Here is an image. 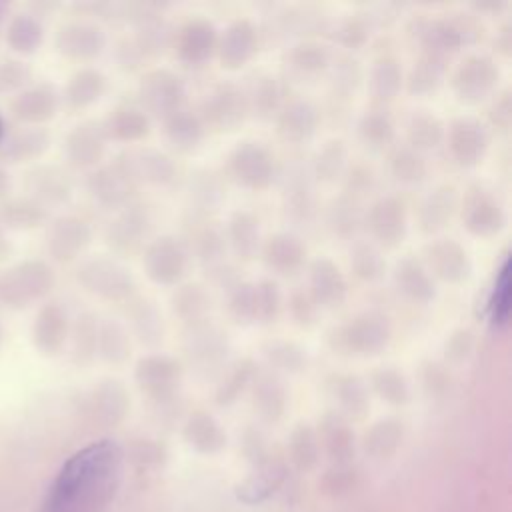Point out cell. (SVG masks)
I'll return each instance as SVG.
<instances>
[{"label":"cell","mask_w":512,"mask_h":512,"mask_svg":"<svg viewBox=\"0 0 512 512\" xmlns=\"http://www.w3.org/2000/svg\"><path fill=\"white\" fill-rule=\"evenodd\" d=\"M198 114L206 132H232L250 116L248 94L234 82H218L206 92Z\"/></svg>","instance_id":"52a82bcc"},{"label":"cell","mask_w":512,"mask_h":512,"mask_svg":"<svg viewBox=\"0 0 512 512\" xmlns=\"http://www.w3.org/2000/svg\"><path fill=\"white\" fill-rule=\"evenodd\" d=\"M212 310V298L200 282H180L170 296V312L184 324L192 326L208 320Z\"/></svg>","instance_id":"1f68e13d"},{"label":"cell","mask_w":512,"mask_h":512,"mask_svg":"<svg viewBox=\"0 0 512 512\" xmlns=\"http://www.w3.org/2000/svg\"><path fill=\"white\" fill-rule=\"evenodd\" d=\"M392 340L390 322L378 312H360L326 334L328 348L344 358H372Z\"/></svg>","instance_id":"3957f363"},{"label":"cell","mask_w":512,"mask_h":512,"mask_svg":"<svg viewBox=\"0 0 512 512\" xmlns=\"http://www.w3.org/2000/svg\"><path fill=\"white\" fill-rule=\"evenodd\" d=\"M184 376V364L180 358L164 354V352H150L136 360L134 366V380L136 386L152 396V398H168L172 396Z\"/></svg>","instance_id":"4fadbf2b"},{"label":"cell","mask_w":512,"mask_h":512,"mask_svg":"<svg viewBox=\"0 0 512 512\" xmlns=\"http://www.w3.org/2000/svg\"><path fill=\"white\" fill-rule=\"evenodd\" d=\"M446 70V60L430 54H420L404 78V90L410 96L434 94L442 86Z\"/></svg>","instance_id":"8d00e7d4"},{"label":"cell","mask_w":512,"mask_h":512,"mask_svg":"<svg viewBox=\"0 0 512 512\" xmlns=\"http://www.w3.org/2000/svg\"><path fill=\"white\" fill-rule=\"evenodd\" d=\"M334 392L340 398V402L350 410H364L368 404V390L358 374H334Z\"/></svg>","instance_id":"9f6ffc18"},{"label":"cell","mask_w":512,"mask_h":512,"mask_svg":"<svg viewBox=\"0 0 512 512\" xmlns=\"http://www.w3.org/2000/svg\"><path fill=\"white\" fill-rule=\"evenodd\" d=\"M370 38V22L360 14H348L332 28V40L348 50L362 48Z\"/></svg>","instance_id":"f5cc1de1"},{"label":"cell","mask_w":512,"mask_h":512,"mask_svg":"<svg viewBox=\"0 0 512 512\" xmlns=\"http://www.w3.org/2000/svg\"><path fill=\"white\" fill-rule=\"evenodd\" d=\"M402 88H404V72L398 58L390 54L378 56L368 70V92L372 100L384 108V104H390L392 100H396Z\"/></svg>","instance_id":"d6a6232c"},{"label":"cell","mask_w":512,"mask_h":512,"mask_svg":"<svg viewBox=\"0 0 512 512\" xmlns=\"http://www.w3.org/2000/svg\"><path fill=\"white\" fill-rule=\"evenodd\" d=\"M392 282L396 292L412 304L426 306L436 298V282L422 260L414 254H406L396 262L392 270Z\"/></svg>","instance_id":"603a6c76"},{"label":"cell","mask_w":512,"mask_h":512,"mask_svg":"<svg viewBox=\"0 0 512 512\" xmlns=\"http://www.w3.org/2000/svg\"><path fill=\"white\" fill-rule=\"evenodd\" d=\"M448 80L458 102L476 106L496 94L500 68L486 54H468L454 66Z\"/></svg>","instance_id":"5b68a950"},{"label":"cell","mask_w":512,"mask_h":512,"mask_svg":"<svg viewBox=\"0 0 512 512\" xmlns=\"http://www.w3.org/2000/svg\"><path fill=\"white\" fill-rule=\"evenodd\" d=\"M248 106L250 114H254L260 120H272L284 106V88L280 78L274 74H262L252 86V92L248 94Z\"/></svg>","instance_id":"ab89813d"},{"label":"cell","mask_w":512,"mask_h":512,"mask_svg":"<svg viewBox=\"0 0 512 512\" xmlns=\"http://www.w3.org/2000/svg\"><path fill=\"white\" fill-rule=\"evenodd\" d=\"M224 240H226V248L234 254L236 260L240 262L256 260L262 244L258 216L244 208L234 210L226 222Z\"/></svg>","instance_id":"d4e9b609"},{"label":"cell","mask_w":512,"mask_h":512,"mask_svg":"<svg viewBox=\"0 0 512 512\" xmlns=\"http://www.w3.org/2000/svg\"><path fill=\"white\" fill-rule=\"evenodd\" d=\"M154 218L152 210L144 202H130L120 212L116 222L110 228V242L118 252L134 254L142 252L148 244V236L152 232Z\"/></svg>","instance_id":"ffe728a7"},{"label":"cell","mask_w":512,"mask_h":512,"mask_svg":"<svg viewBox=\"0 0 512 512\" xmlns=\"http://www.w3.org/2000/svg\"><path fill=\"white\" fill-rule=\"evenodd\" d=\"M324 224L330 230L332 236L350 240L356 236V232L364 226V212L360 206V200L348 196V194H338L332 198L324 210Z\"/></svg>","instance_id":"836d02e7"},{"label":"cell","mask_w":512,"mask_h":512,"mask_svg":"<svg viewBox=\"0 0 512 512\" xmlns=\"http://www.w3.org/2000/svg\"><path fill=\"white\" fill-rule=\"evenodd\" d=\"M128 304H130L128 308L130 324L136 340L148 348L160 346L166 336V322L156 302L148 296L136 294L128 300Z\"/></svg>","instance_id":"f546056e"},{"label":"cell","mask_w":512,"mask_h":512,"mask_svg":"<svg viewBox=\"0 0 512 512\" xmlns=\"http://www.w3.org/2000/svg\"><path fill=\"white\" fill-rule=\"evenodd\" d=\"M278 136L288 144L308 142L320 124V110L308 98H292L284 102L274 118Z\"/></svg>","instance_id":"7402d4cb"},{"label":"cell","mask_w":512,"mask_h":512,"mask_svg":"<svg viewBox=\"0 0 512 512\" xmlns=\"http://www.w3.org/2000/svg\"><path fill=\"white\" fill-rule=\"evenodd\" d=\"M282 206L286 216L300 224L310 222L316 216L318 202L310 172L294 168L286 174L282 186Z\"/></svg>","instance_id":"83f0119b"},{"label":"cell","mask_w":512,"mask_h":512,"mask_svg":"<svg viewBox=\"0 0 512 512\" xmlns=\"http://www.w3.org/2000/svg\"><path fill=\"white\" fill-rule=\"evenodd\" d=\"M252 390H254V402L258 404L260 410H264L268 414H274L282 408V404H284V386H282L276 372L258 370V374L252 382Z\"/></svg>","instance_id":"816d5d0a"},{"label":"cell","mask_w":512,"mask_h":512,"mask_svg":"<svg viewBox=\"0 0 512 512\" xmlns=\"http://www.w3.org/2000/svg\"><path fill=\"white\" fill-rule=\"evenodd\" d=\"M224 290L228 318L238 326L256 324V282L236 278Z\"/></svg>","instance_id":"7bdbcfd3"},{"label":"cell","mask_w":512,"mask_h":512,"mask_svg":"<svg viewBox=\"0 0 512 512\" xmlns=\"http://www.w3.org/2000/svg\"><path fill=\"white\" fill-rule=\"evenodd\" d=\"M408 34L420 44L422 54L448 60L462 46L480 40V22L474 16H418L410 22Z\"/></svg>","instance_id":"7a4b0ae2"},{"label":"cell","mask_w":512,"mask_h":512,"mask_svg":"<svg viewBox=\"0 0 512 512\" xmlns=\"http://www.w3.org/2000/svg\"><path fill=\"white\" fill-rule=\"evenodd\" d=\"M226 174L250 192H264L276 178L274 154L256 140L238 142L226 156Z\"/></svg>","instance_id":"277c9868"},{"label":"cell","mask_w":512,"mask_h":512,"mask_svg":"<svg viewBox=\"0 0 512 512\" xmlns=\"http://www.w3.org/2000/svg\"><path fill=\"white\" fill-rule=\"evenodd\" d=\"M306 292L312 296L318 308L334 310L342 306L348 296V280L334 260L320 256L308 266Z\"/></svg>","instance_id":"d6986e66"},{"label":"cell","mask_w":512,"mask_h":512,"mask_svg":"<svg viewBox=\"0 0 512 512\" xmlns=\"http://www.w3.org/2000/svg\"><path fill=\"white\" fill-rule=\"evenodd\" d=\"M344 194L360 200L364 194H368L374 184H376V176H374V170L366 164H348L346 170H344Z\"/></svg>","instance_id":"6f0895ef"},{"label":"cell","mask_w":512,"mask_h":512,"mask_svg":"<svg viewBox=\"0 0 512 512\" xmlns=\"http://www.w3.org/2000/svg\"><path fill=\"white\" fill-rule=\"evenodd\" d=\"M474 348V334L468 328H460L446 340V358L450 362H464Z\"/></svg>","instance_id":"94428289"},{"label":"cell","mask_w":512,"mask_h":512,"mask_svg":"<svg viewBox=\"0 0 512 512\" xmlns=\"http://www.w3.org/2000/svg\"><path fill=\"white\" fill-rule=\"evenodd\" d=\"M118 166L128 174L136 186L164 188L176 182L178 166L164 150L154 146H136L124 152Z\"/></svg>","instance_id":"7c38bea8"},{"label":"cell","mask_w":512,"mask_h":512,"mask_svg":"<svg viewBox=\"0 0 512 512\" xmlns=\"http://www.w3.org/2000/svg\"><path fill=\"white\" fill-rule=\"evenodd\" d=\"M102 354L112 364H124L130 358V334L120 322H108L102 328Z\"/></svg>","instance_id":"11a10c76"},{"label":"cell","mask_w":512,"mask_h":512,"mask_svg":"<svg viewBox=\"0 0 512 512\" xmlns=\"http://www.w3.org/2000/svg\"><path fill=\"white\" fill-rule=\"evenodd\" d=\"M104 86H106V80L102 74L98 72H84L74 88H72V96L76 98V102L80 104H88L92 100H96L102 92H104Z\"/></svg>","instance_id":"680465c9"},{"label":"cell","mask_w":512,"mask_h":512,"mask_svg":"<svg viewBox=\"0 0 512 512\" xmlns=\"http://www.w3.org/2000/svg\"><path fill=\"white\" fill-rule=\"evenodd\" d=\"M218 30L208 18H190L174 30L172 48L176 58L186 66H202L216 56Z\"/></svg>","instance_id":"2e32d148"},{"label":"cell","mask_w":512,"mask_h":512,"mask_svg":"<svg viewBox=\"0 0 512 512\" xmlns=\"http://www.w3.org/2000/svg\"><path fill=\"white\" fill-rule=\"evenodd\" d=\"M190 198L196 206L198 216L210 214V210H214L224 198L218 176L212 170L196 172L194 178L190 180Z\"/></svg>","instance_id":"681fc988"},{"label":"cell","mask_w":512,"mask_h":512,"mask_svg":"<svg viewBox=\"0 0 512 512\" xmlns=\"http://www.w3.org/2000/svg\"><path fill=\"white\" fill-rule=\"evenodd\" d=\"M260 354L272 372L300 376L310 366V356L302 344L290 338H268L260 344Z\"/></svg>","instance_id":"4dcf8cb0"},{"label":"cell","mask_w":512,"mask_h":512,"mask_svg":"<svg viewBox=\"0 0 512 512\" xmlns=\"http://www.w3.org/2000/svg\"><path fill=\"white\" fill-rule=\"evenodd\" d=\"M258 256L272 274L288 278L304 268L308 254L300 236L282 230L262 238Z\"/></svg>","instance_id":"ac0fdd59"},{"label":"cell","mask_w":512,"mask_h":512,"mask_svg":"<svg viewBox=\"0 0 512 512\" xmlns=\"http://www.w3.org/2000/svg\"><path fill=\"white\" fill-rule=\"evenodd\" d=\"M332 50L320 40L302 38L286 52V66L298 78H318L332 66Z\"/></svg>","instance_id":"f1b7e54d"},{"label":"cell","mask_w":512,"mask_h":512,"mask_svg":"<svg viewBox=\"0 0 512 512\" xmlns=\"http://www.w3.org/2000/svg\"><path fill=\"white\" fill-rule=\"evenodd\" d=\"M284 312L282 288L274 278H260L256 282V324L272 326Z\"/></svg>","instance_id":"c3c4849f"},{"label":"cell","mask_w":512,"mask_h":512,"mask_svg":"<svg viewBox=\"0 0 512 512\" xmlns=\"http://www.w3.org/2000/svg\"><path fill=\"white\" fill-rule=\"evenodd\" d=\"M348 166V146L342 138L326 140L312 156L310 176L320 184H336Z\"/></svg>","instance_id":"d590c367"},{"label":"cell","mask_w":512,"mask_h":512,"mask_svg":"<svg viewBox=\"0 0 512 512\" xmlns=\"http://www.w3.org/2000/svg\"><path fill=\"white\" fill-rule=\"evenodd\" d=\"M124 454L114 440H98L70 456L44 498L42 512H100L122 478Z\"/></svg>","instance_id":"6da1fadb"},{"label":"cell","mask_w":512,"mask_h":512,"mask_svg":"<svg viewBox=\"0 0 512 512\" xmlns=\"http://www.w3.org/2000/svg\"><path fill=\"white\" fill-rule=\"evenodd\" d=\"M86 280L92 290H96L100 296L108 300L128 302L132 296L138 294V284L130 270L110 260L94 262L86 270Z\"/></svg>","instance_id":"4316f807"},{"label":"cell","mask_w":512,"mask_h":512,"mask_svg":"<svg viewBox=\"0 0 512 512\" xmlns=\"http://www.w3.org/2000/svg\"><path fill=\"white\" fill-rule=\"evenodd\" d=\"M350 270L360 282H376L386 272V258L372 240H356L350 248Z\"/></svg>","instance_id":"ee69618b"},{"label":"cell","mask_w":512,"mask_h":512,"mask_svg":"<svg viewBox=\"0 0 512 512\" xmlns=\"http://www.w3.org/2000/svg\"><path fill=\"white\" fill-rule=\"evenodd\" d=\"M106 132L120 142H140L150 134V116L136 106H118L106 124Z\"/></svg>","instance_id":"f35d334b"},{"label":"cell","mask_w":512,"mask_h":512,"mask_svg":"<svg viewBox=\"0 0 512 512\" xmlns=\"http://www.w3.org/2000/svg\"><path fill=\"white\" fill-rule=\"evenodd\" d=\"M496 48L502 52V54H510V48H512V38H510V28H504L500 34H498V40H496Z\"/></svg>","instance_id":"e7e4bbea"},{"label":"cell","mask_w":512,"mask_h":512,"mask_svg":"<svg viewBox=\"0 0 512 512\" xmlns=\"http://www.w3.org/2000/svg\"><path fill=\"white\" fill-rule=\"evenodd\" d=\"M138 190V186L128 178V174L116 164L114 168H106L96 176V192L110 206L130 204V198Z\"/></svg>","instance_id":"7dc6e473"},{"label":"cell","mask_w":512,"mask_h":512,"mask_svg":"<svg viewBox=\"0 0 512 512\" xmlns=\"http://www.w3.org/2000/svg\"><path fill=\"white\" fill-rule=\"evenodd\" d=\"M488 120L494 128L508 130V126L512 122V100H510L508 90L492 96V102L488 106Z\"/></svg>","instance_id":"6125c7cd"},{"label":"cell","mask_w":512,"mask_h":512,"mask_svg":"<svg viewBox=\"0 0 512 512\" xmlns=\"http://www.w3.org/2000/svg\"><path fill=\"white\" fill-rule=\"evenodd\" d=\"M162 136L172 150L190 154L202 144L206 128L200 114L184 104L162 118Z\"/></svg>","instance_id":"cb8c5ba5"},{"label":"cell","mask_w":512,"mask_h":512,"mask_svg":"<svg viewBox=\"0 0 512 512\" xmlns=\"http://www.w3.org/2000/svg\"><path fill=\"white\" fill-rule=\"evenodd\" d=\"M420 376H422V382L426 388L430 390H440V388H446V384H450V370L444 362H438V360H426L422 366H420Z\"/></svg>","instance_id":"be15d7a7"},{"label":"cell","mask_w":512,"mask_h":512,"mask_svg":"<svg viewBox=\"0 0 512 512\" xmlns=\"http://www.w3.org/2000/svg\"><path fill=\"white\" fill-rule=\"evenodd\" d=\"M332 94L338 98H354L360 82L362 68L360 62L352 56H340L332 60Z\"/></svg>","instance_id":"f907efd6"},{"label":"cell","mask_w":512,"mask_h":512,"mask_svg":"<svg viewBox=\"0 0 512 512\" xmlns=\"http://www.w3.org/2000/svg\"><path fill=\"white\" fill-rule=\"evenodd\" d=\"M364 226L372 242L384 250L398 248L408 234V206L400 196L376 198L364 212Z\"/></svg>","instance_id":"30bf717a"},{"label":"cell","mask_w":512,"mask_h":512,"mask_svg":"<svg viewBox=\"0 0 512 512\" xmlns=\"http://www.w3.org/2000/svg\"><path fill=\"white\" fill-rule=\"evenodd\" d=\"M356 134L360 142L370 150H384L396 138V124L386 108L376 106L366 110L356 124Z\"/></svg>","instance_id":"74e56055"},{"label":"cell","mask_w":512,"mask_h":512,"mask_svg":"<svg viewBox=\"0 0 512 512\" xmlns=\"http://www.w3.org/2000/svg\"><path fill=\"white\" fill-rule=\"evenodd\" d=\"M102 46H104V34L98 28H82L72 32L70 36V48L84 56L98 54Z\"/></svg>","instance_id":"91938a15"},{"label":"cell","mask_w":512,"mask_h":512,"mask_svg":"<svg viewBox=\"0 0 512 512\" xmlns=\"http://www.w3.org/2000/svg\"><path fill=\"white\" fill-rule=\"evenodd\" d=\"M182 348L190 364L208 374L222 370L230 352V340L226 330L214 324L210 318L192 326H184Z\"/></svg>","instance_id":"9c48e42d"},{"label":"cell","mask_w":512,"mask_h":512,"mask_svg":"<svg viewBox=\"0 0 512 512\" xmlns=\"http://www.w3.org/2000/svg\"><path fill=\"white\" fill-rule=\"evenodd\" d=\"M370 376V386L374 388V392L384 398L390 404H402L408 400L410 396V386L406 380V374L392 364L386 366H376L372 368Z\"/></svg>","instance_id":"bcb514c9"},{"label":"cell","mask_w":512,"mask_h":512,"mask_svg":"<svg viewBox=\"0 0 512 512\" xmlns=\"http://www.w3.org/2000/svg\"><path fill=\"white\" fill-rule=\"evenodd\" d=\"M388 170L392 178L404 186H416L428 176V162L424 154L410 146H394L388 154Z\"/></svg>","instance_id":"60d3db41"},{"label":"cell","mask_w":512,"mask_h":512,"mask_svg":"<svg viewBox=\"0 0 512 512\" xmlns=\"http://www.w3.org/2000/svg\"><path fill=\"white\" fill-rule=\"evenodd\" d=\"M422 264L434 280L460 284L472 274V258L468 250L454 238H434L424 246Z\"/></svg>","instance_id":"5bb4252c"},{"label":"cell","mask_w":512,"mask_h":512,"mask_svg":"<svg viewBox=\"0 0 512 512\" xmlns=\"http://www.w3.org/2000/svg\"><path fill=\"white\" fill-rule=\"evenodd\" d=\"M464 230L476 238H492L506 226V208L496 194L482 186L470 188L458 208Z\"/></svg>","instance_id":"8fae6325"},{"label":"cell","mask_w":512,"mask_h":512,"mask_svg":"<svg viewBox=\"0 0 512 512\" xmlns=\"http://www.w3.org/2000/svg\"><path fill=\"white\" fill-rule=\"evenodd\" d=\"M486 320L492 328H504L510 318V278H508V258L504 256L486 296L484 306Z\"/></svg>","instance_id":"b9f144b4"},{"label":"cell","mask_w":512,"mask_h":512,"mask_svg":"<svg viewBox=\"0 0 512 512\" xmlns=\"http://www.w3.org/2000/svg\"><path fill=\"white\" fill-rule=\"evenodd\" d=\"M258 364L254 358L244 356L236 362H232L226 370H222V380L216 388V400L220 404L234 402L248 386H252L256 374H258Z\"/></svg>","instance_id":"f6af8a7d"},{"label":"cell","mask_w":512,"mask_h":512,"mask_svg":"<svg viewBox=\"0 0 512 512\" xmlns=\"http://www.w3.org/2000/svg\"><path fill=\"white\" fill-rule=\"evenodd\" d=\"M460 208V192L454 184H438L432 188L416 208V226L422 234H440Z\"/></svg>","instance_id":"44dd1931"},{"label":"cell","mask_w":512,"mask_h":512,"mask_svg":"<svg viewBox=\"0 0 512 512\" xmlns=\"http://www.w3.org/2000/svg\"><path fill=\"white\" fill-rule=\"evenodd\" d=\"M258 28L250 18H234L222 34H218L216 58L228 72L244 68L258 52Z\"/></svg>","instance_id":"e0dca14e"},{"label":"cell","mask_w":512,"mask_h":512,"mask_svg":"<svg viewBox=\"0 0 512 512\" xmlns=\"http://www.w3.org/2000/svg\"><path fill=\"white\" fill-rule=\"evenodd\" d=\"M138 106L156 118H164L178 110L186 102L184 80L170 68H150L146 70L136 88Z\"/></svg>","instance_id":"ba28073f"},{"label":"cell","mask_w":512,"mask_h":512,"mask_svg":"<svg viewBox=\"0 0 512 512\" xmlns=\"http://www.w3.org/2000/svg\"><path fill=\"white\" fill-rule=\"evenodd\" d=\"M190 266V252L186 242L162 234L152 240L142 250V268L150 282L158 286H178L186 276Z\"/></svg>","instance_id":"8992f818"},{"label":"cell","mask_w":512,"mask_h":512,"mask_svg":"<svg viewBox=\"0 0 512 512\" xmlns=\"http://www.w3.org/2000/svg\"><path fill=\"white\" fill-rule=\"evenodd\" d=\"M172 36L174 30L164 20V16L152 10H144L136 14V34L130 40V44L140 56V60L148 62L164 54L166 48H172Z\"/></svg>","instance_id":"484cf974"},{"label":"cell","mask_w":512,"mask_h":512,"mask_svg":"<svg viewBox=\"0 0 512 512\" xmlns=\"http://www.w3.org/2000/svg\"><path fill=\"white\" fill-rule=\"evenodd\" d=\"M446 144L454 162L462 168L478 166L488 148H490V134L484 122L470 116H458L446 128Z\"/></svg>","instance_id":"9a60e30c"},{"label":"cell","mask_w":512,"mask_h":512,"mask_svg":"<svg viewBox=\"0 0 512 512\" xmlns=\"http://www.w3.org/2000/svg\"><path fill=\"white\" fill-rule=\"evenodd\" d=\"M284 308L292 320V324L300 330H312L318 324L320 308L312 300V296L304 288H296L290 292Z\"/></svg>","instance_id":"db71d44e"},{"label":"cell","mask_w":512,"mask_h":512,"mask_svg":"<svg viewBox=\"0 0 512 512\" xmlns=\"http://www.w3.org/2000/svg\"><path fill=\"white\" fill-rule=\"evenodd\" d=\"M406 146L424 154L436 150L446 138V124L430 110H412L406 120Z\"/></svg>","instance_id":"e575fe53"}]
</instances>
